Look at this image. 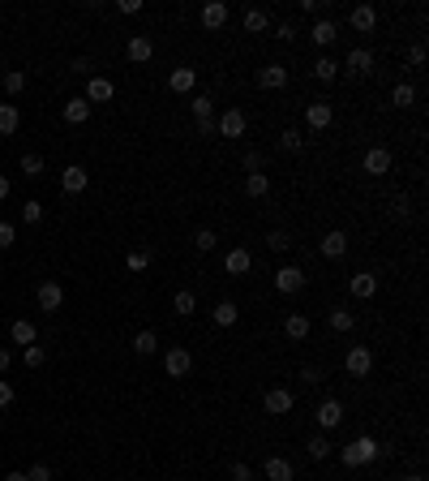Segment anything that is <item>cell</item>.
<instances>
[{"mask_svg":"<svg viewBox=\"0 0 429 481\" xmlns=\"http://www.w3.org/2000/svg\"><path fill=\"white\" fill-rule=\"evenodd\" d=\"M378 455H382V443H378V439H369V434H361V439H352L348 447H339V460H343L348 468H361V464H373Z\"/></svg>","mask_w":429,"mask_h":481,"instance_id":"obj_1","label":"cell"},{"mask_svg":"<svg viewBox=\"0 0 429 481\" xmlns=\"http://www.w3.org/2000/svg\"><path fill=\"white\" fill-rule=\"evenodd\" d=\"M343 370H348L352 378H369V370H373V348H369V344H357V348H348V357H343Z\"/></svg>","mask_w":429,"mask_h":481,"instance_id":"obj_2","label":"cell"},{"mask_svg":"<svg viewBox=\"0 0 429 481\" xmlns=\"http://www.w3.org/2000/svg\"><path fill=\"white\" fill-rule=\"evenodd\" d=\"M163 370H168V378H185L193 370V352L189 348H168L163 352Z\"/></svg>","mask_w":429,"mask_h":481,"instance_id":"obj_3","label":"cell"},{"mask_svg":"<svg viewBox=\"0 0 429 481\" xmlns=\"http://www.w3.org/2000/svg\"><path fill=\"white\" fill-rule=\"evenodd\" d=\"M292 404H296V395H292L288 387H270V391L262 395V409H266L270 417H284V413H292Z\"/></svg>","mask_w":429,"mask_h":481,"instance_id":"obj_4","label":"cell"},{"mask_svg":"<svg viewBox=\"0 0 429 481\" xmlns=\"http://www.w3.org/2000/svg\"><path fill=\"white\" fill-rule=\"evenodd\" d=\"M245 125H249L245 112H241V108H228L223 116H215V134H219V138H241Z\"/></svg>","mask_w":429,"mask_h":481,"instance_id":"obj_5","label":"cell"},{"mask_svg":"<svg viewBox=\"0 0 429 481\" xmlns=\"http://www.w3.org/2000/svg\"><path fill=\"white\" fill-rule=\"evenodd\" d=\"M343 417H348V409L331 395V400H322L318 404V429H339L343 425Z\"/></svg>","mask_w":429,"mask_h":481,"instance_id":"obj_6","label":"cell"},{"mask_svg":"<svg viewBox=\"0 0 429 481\" xmlns=\"http://www.w3.org/2000/svg\"><path fill=\"white\" fill-rule=\"evenodd\" d=\"M309 284V275L305 271H300V267H280V271H275V288H280V292H300V288H305Z\"/></svg>","mask_w":429,"mask_h":481,"instance_id":"obj_7","label":"cell"},{"mask_svg":"<svg viewBox=\"0 0 429 481\" xmlns=\"http://www.w3.org/2000/svg\"><path fill=\"white\" fill-rule=\"evenodd\" d=\"M35 297H39V310H47V314H60V306H65V288L56 280H43Z\"/></svg>","mask_w":429,"mask_h":481,"instance_id":"obj_8","label":"cell"},{"mask_svg":"<svg viewBox=\"0 0 429 481\" xmlns=\"http://www.w3.org/2000/svg\"><path fill=\"white\" fill-rule=\"evenodd\" d=\"M348 292L357 297V301H373V297H378V275H373V271H357V275L348 280Z\"/></svg>","mask_w":429,"mask_h":481,"instance_id":"obj_9","label":"cell"},{"mask_svg":"<svg viewBox=\"0 0 429 481\" xmlns=\"http://www.w3.org/2000/svg\"><path fill=\"white\" fill-rule=\"evenodd\" d=\"M318 254H322V258H331V262H339V258L348 254V232H339V228H331V232L322 237Z\"/></svg>","mask_w":429,"mask_h":481,"instance_id":"obj_10","label":"cell"},{"mask_svg":"<svg viewBox=\"0 0 429 481\" xmlns=\"http://www.w3.org/2000/svg\"><path fill=\"white\" fill-rule=\"evenodd\" d=\"M361 168H365L369 176H387V172H391V150H387V146H369L365 159H361Z\"/></svg>","mask_w":429,"mask_h":481,"instance_id":"obj_11","label":"cell"},{"mask_svg":"<svg viewBox=\"0 0 429 481\" xmlns=\"http://www.w3.org/2000/svg\"><path fill=\"white\" fill-rule=\"evenodd\" d=\"M86 185H90V176H86L82 164H69V168L60 172V189H65V194H82Z\"/></svg>","mask_w":429,"mask_h":481,"instance_id":"obj_12","label":"cell"},{"mask_svg":"<svg viewBox=\"0 0 429 481\" xmlns=\"http://www.w3.org/2000/svg\"><path fill=\"white\" fill-rule=\"evenodd\" d=\"M228 5H223V0H211V5H202V26L207 31H219V26H228Z\"/></svg>","mask_w":429,"mask_h":481,"instance_id":"obj_13","label":"cell"},{"mask_svg":"<svg viewBox=\"0 0 429 481\" xmlns=\"http://www.w3.org/2000/svg\"><path fill=\"white\" fill-rule=\"evenodd\" d=\"M258 86H262V90H284V86H288V69H284V65L258 69Z\"/></svg>","mask_w":429,"mask_h":481,"instance_id":"obj_14","label":"cell"},{"mask_svg":"<svg viewBox=\"0 0 429 481\" xmlns=\"http://www.w3.org/2000/svg\"><path fill=\"white\" fill-rule=\"evenodd\" d=\"M124 56H129L133 65H146L150 56H155V43H150L146 35H129V47H124Z\"/></svg>","mask_w":429,"mask_h":481,"instance_id":"obj_15","label":"cell"},{"mask_svg":"<svg viewBox=\"0 0 429 481\" xmlns=\"http://www.w3.org/2000/svg\"><path fill=\"white\" fill-rule=\"evenodd\" d=\"M348 22H352V31H361V35H369L373 26H378V9L373 5H357L348 13Z\"/></svg>","mask_w":429,"mask_h":481,"instance_id":"obj_16","label":"cell"},{"mask_svg":"<svg viewBox=\"0 0 429 481\" xmlns=\"http://www.w3.org/2000/svg\"><path fill=\"white\" fill-rule=\"evenodd\" d=\"M168 86H172L176 95H189V90L197 86V69H185V65L172 69V73H168Z\"/></svg>","mask_w":429,"mask_h":481,"instance_id":"obj_17","label":"cell"},{"mask_svg":"<svg viewBox=\"0 0 429 481\" xmlns=\"http://www.w3.org/2000/svg\"><path fill=\"white\" fill-rule=\"evenodd\" d=\"M249 267H254V254H249V249H228V254H223V271L228 275H245Z\"/></svg>","mask_w":429,"mask_h":481,"instance_id":"obj_18","label":"cell"},{"mask_svg":"<svg viewBox=\"0 0 429 481\" xmlns=\"http://www.w3.org/2000/svg\"><path fill=\"white\" fill-rule=\"evenodd\" d=\"M112 95H116V86H112L108 78H90V82H86V95H82V99H86V104H108Z\"/></svg>","mask_w":429,"mask_h":481,"instance_id":"obj_19","label":"cell"},{"mask_svg":"<svg viewBox=\"0 0 429 481\" xmlns=\"http://www.w3.org/2000/svg\"><path fill=\"white\" fill-rule=\"evenodd\" d=\"M331 120H335V108H331V104H309V108H305V125H309V129H326Z\"/></svg>","mask_w":429,"mask_h":481,"instance_id":"obj_20","label":"cell"},{"mask_svg":"<svg viewBox=\"0 0 429 481\" xmlns=\"http://www.w3.org/2000/svg\"><path fill=\"white\" fill-rule=\"evenodd\" d=\"M335 35H339V26H335L331 17H318V22H314V31H309V39H314L318 47H331V43H335Z\"/></svg>","mask_w":429,"mask_h":481,"instance_id":"obj_21","label":"cell"},{"mask_svg":"<svg viewBox=\"0 0 429 481\" xmlns=\"http://www.w3.org/2000/svg\"><path fill=\"white\" fill-rule=\"evenodd\" d=\"M9 336H13V344L26 348V344H35V340H39V326H35L31 318H17V322L9 326Z\"/></svg>","mask_w":429,"mask_h":481,"instance_id":"obj_22","label":"cell"},{"mask_svg":"<svg viewBox=\"0 0 429 481\" xmlns=\"http://www.w3.org/2000/svg\"><path fill=\"white\" fill-rule=\"evenodd\" d=\"M309 326H314V322H309L305 314H288V318H284V336H288V340H309Z\"/></svg>","mask_w":429,"mask_h":481,"instance_id":"obj_23","label":"cell"},{"mask_svg":"<svg viewBox=\"0 0 429 481\" xmlns=\"http://www.w3.org/2000/svg\"><path fill=\"white\" fill-rule=\"evenodd\" d=\"M60 112H65L69 125H86V120H90V104H86V99H65Z\"/></svg>","mask_w":429,"mask_h":481,"instance_id":"obj_24","label":"cell"},{"mask_svg":"<svg viewBox=\"0 0 429 481\" xmlns=\"http://www.w3.org/2000/svg\"><path fill=\"white\" fill-rule=\"evenodd\" d=\"M343 65H348L352 73H373V52H369V47H352Z\"/></svg>","mask_w":429,"mask_h":481,"instance_id":"obj_25","label":"cell"},{"mask_svg":"<svg viewBox=\"0 0 429 481\" xmlns=\"http://www.w3.org/2000/svg\"><path fill=\"white\" fill-rule=\"evenodd\" d=\"M133 352H138V357H155V352H159V336L150 331V326H146V331H138V336H133Z\"/></svg>","mask_w":429,"mask_h":481,"instance_id":"obj_26","label":"cell"},{"mask_svg":"<svg viewBox=\"0 0 429 481\" xmlns=\"http://www.w3.org/2000/svg\"><path fill=\"white\" fill-rule=\"evenodd\" d=\"M189 108H193V120H197V125H215V99L197 95V99H193Z\"/></svg>","mask_w":429,"mask_h":481,"instance_id":"obj_27","label":"cell"},{"mask_svg":"<svg viewBox=\"0 0 429 481\" xmlns=\"http://www.w3.org/2000/svg\"><path fill=\"white\" fill-rule=\"evenodd\" d=\"M245 194H249V198H266V194H270V176H266V172H249V176H245Z\"/></svg>","mask_w":429,"mask_h":481,"instance_id":"obj_28","label":"cell"},{"mask_svg":"<svg viewBox=\"0 0 429 481\" xmlns=\"http://www.w3.org/2000/svg\"><path fill=\"white\" fill-rule=\"evenodd\" d=\"M305 451H309V460H331V439H326V429H322V434H314L309 443H305Z\"/></svg>","mask_w":429,"mask_h":481,"instance_id":"obj_29","label":"cell"},{"mask_svg":"<svg viewBox=\"0 0 429 481\" xmlns=\"http://www.w3.org/2000/svg\"><path fill=\"white\" fill-rule=\"evenodd\" d=\"M211 318H215V326H236V318H241V310L232 306V301H219V306L211 310Z\"/></svg>","mask_w":429,"mask_h":481,"instance_id":"obj_30","label":"cell"},{"mask_svg":"<svg viewBox=\"0 0 429 481\" xmlns=\"http://www.w3.org/2000/svg\"><path fill=\"white\" fill-rule=\"evenodd\" d=\"M266 481H292V464L284 455H270L266 460Z\"/></svg>","mask_w":429,"mask_h":481,"instance_id":"obj_31","label":"cell"},{"mask_svg":"<svg viewBox=\"0 0 429 481\" xmlns=\"http://www.w3.org/2000/svg\"><path fill=\"white\" fill-rule=\"evenodd\" d=\"M335 73H339V61H335V56H318V61H314V78H318V82H335Z\"/></svg>","mask_w":429,"mask_h":481,"instance_id":"obj_32","label":"cell"},{"mask_svg":"<svg viewBox=\"0 0 429 481\" xmlns=\"http://www.w3.org/2000/svg\"><path fill=\"white\" fill-rule=\"evenodd\" d=\"M172 310H176V314H181V318H189V314H197V297H193L189 288H181V292H176V297H172Z\"/></svg>","mask_w":429,"mask_h":481,"instance_id":"obj_33","label":"cell"},{"mask_svg":"<svg viewBox=\"0 0 429 481\" xmlns=\"http://www.w3.org/2000/svg\"><path fill=\"white\" fill-rule=\"evenodd\" d=\"M17 125H22L17 104H0V134H17Z\"/></svg>","mask_w":429,"mask_h":481,"instance_id":"obj_34","label":"cell"},{"mask_svg":"<svg viewBox=\"0 0 429 481\" xmlns=\"http://www.w3.org/2000/svg\"><path fill=\"white\" fill-rule=\"evenodd\" d=\"M326 322H331V331H352V326H357V314H352V310H331V314H326Z\"/></svg>","mask_w":429,"mask_h":481,"instance_id":"obj_35","label":"cell"},{"mask_svg":"<svg viewBox=\"0 0 429 481\" xmlns=\"http://www.w3.org/2000/svg\"><path fill=\"white\" fill-rule=\"evenodd\" d=\"M391 104H395V108H412V104H416V86H412V82H399V86L391 90Z\"/></svg>","mask_w":429,"mask_h":481,"instance_id":"obj_36","label":"cell"},{"mask_svg":"<svg viewBox=\"0 0 429 481\" xmlns=\"http://www.w3.org/2000/svg\"><path fill=\"white\" fill-rule=\"evenodd\" d=\"M124 267H129L133 275H142L150 267V249H129V254H124Z\"/></svg>","mask_w":429,"mask_h":481,"instance_id":"obj_37","label":"cell"},{"mask_svg":"<svg viewBox=\"0 0 429 481\" xmlns=\"http://www.w3.org/2000/svg\"><path fill=\"white\" fill-rule=\"evenodd\" d=\"M245 31L249 35H262L266 31V9H245Z\"/></svg>","mask_w":429,"mask_h":481,"instance_id":"obj_38","label":"cell"},{"mask_svg":"<svg viewBox=\"0 0 429 481\" xmlns=\"http://www.w3.org/2000/svg\"><path fill=\"white\" fill-rule=\"evenodd\" d=\"M280 150H288V155L305 150V138H300V129H284V134H280Z\"/></svg>","mask_w":429,"mask_h":481,"instance_id":"obj_39","label":"cell"},{"mask_svg":"<svg viewBox=\"0 0 429 481\" xmlns=\"http://www.w3.org/2000/svg\"><path fill=\"white\" fill-rule=\"evenodd\" d=\"M22 172H26L31 181H35V176H43V155H39V150H26V155H22Z\"/></svg>","mask_w":429,"mask_h":481,"instance_id":"obj_40","label":"cell"},{"mask_svg":"<svg viewBox=\"0 0 429 481\" xmlns=\"http://www.w3.org/2000/svg\"><path fill=\"white\" fill-rule=\"evenodd\" d=\"M193 245H197V254H211V249L219 245V237L211 232V228H197V237H193Z\"/></svg>","mask_w":429,"mask_h":481,"instance_id":"obj_41","label":"cell"},{"mask_svg":"<svg viewBox=\"0 0 429 481\" xmlns=\"http://www.w3.org/2000/svg\"><path fill=\"white\" fill-rule=\"evenodd\" d=\"M5 90H9V95H22V90H26V73L9 69V73H5Z\"/></svg>","mask_w":429,"mask_h":481,"instance_id":"obj_42","label":"cell"},{"mask_svg":"<svg viewBox=\"0 0 429 481\" xmlns=\"http://www.w3.org/2000/svg\"><path fill=\"white\" fill-rule=\"evenodd\" d=\"M22 361H26V365H31V370H39V365H43V361H47V352H43V348H39V344H26V348H22Z\"/></svg>","mask_w":429,"mask_h":481,"instance_id":"obj_43","label":"cell"},{"mask_svg":"<svg viewBox=\"0 0 429 481\" xmlns=\"http://www.w3.org/2000/svg\"><path fill=\"white\" fill-rule=\"evenodd\" d=\"M266 245L275 249V254H288V249H292V241H288V232H280V228H275V232H266Z\"/></svg>","mask_w":429,"mask_h":481,"instance_id":"obj_44","label":"cell"},{"mask_svg":"<svg viewBox=\"0 0 429 481\" xmlns=\"http://www.w3.org/2000/svg\"><path fill=\"white\" fill-rule=\"evenodd\" d=\"M22 219H26V223H39V219H43V202H39V198H26V207H22Z\"/></svg>","mask_w":429,"mask_h":481,"instance_id":"obj_45","label":"cell"},{"mask_svg":"<svg viewBox=\"0 0 429 481\" xmlns=\"http://www.w3.org/2000/svg\"><path fill=\"white\" fill-rule=\"evenodd\" d=\"M228 473H232V481H254V468H249L245 460H232V464H228Z\"/></svg>","mask_w":429,"mask_h":481,"instance_id":"obj_46","label":"cell"},{"mask_svg":"<svg viewBox=\"0 0 429 481\" xmlns=\"http://www.w3.org/2000/svg\"><path fill=\"white\" fill-rule=\"evenodd\" d=\"M26 481H52V468H47V464H31V468H26Z\"/></svg>","mask_w":429,"mask_h":481,"instance_id":"obj_47","label":"cell"},{"mask_svg":"<svg viewBox=\"0 0 429 481\" xmlns=\"http://www.w3.org/2000/svg\"><path fill=\"white\" fill-rule=\"evenodd\" d=\"M13 241H17V228L13 223H0V249H9Z\"/></svg>","mask_w":429,"mask_h":481,"instance_id":"obj_48","label":"cell"},{"mask_svg":"<svg viewBox=\"0 0 429 481\" xmlns=\"http://www.w3.org/2000/svg\"><path fill=\"white\" fill-rule=\"evenodd\" d=\"M391 215H395V219H408V215H412V207H408V198H403V194L395 198V207H391Z\"/></svg>","mask_w":429,"mask_h":481,"instance_id":"obj_49","label":"cell"},{"mask_svg":"<svg viewBox=\"0 0 429 481\" xmlns=\"http://www.w3.org/2000/svg\"><path fill=\"white\" fill-rule=\"evenodd\" d=\"M116 13H124V17H129V13H142V0H116Z\"/></svg>","mask_w":429,"mask_h":481,"instance_id":"obj_50","label":"cell"},{"mask_svg":"<svg viewBox=\"0 0 429 481\" xmlns=\"http://www.w3.org/2000/svg\"><path fill=\"white\" fill-rule=\"evenodd\" d=\"M245 172H262V155H258V150H245Z\"/></svg>","mask_w":429,"mask_h":481,"instance_id":"obj_51","label":"cell"},{"mask_svg":"<svg viewBox=\"0 0 429 481\" xmlns=\"http://www.w3.org/2000/svg\"><path fill=\"white\" fill-rule=\"evenodd\" d=\"M275 39H296V26H292V22H280V26H275Z\"/></svg>","mask_w":429,"mask_h":481,"instance_id":"obj_52","label":"cell"},{"mask_svg":"<svg viewBox=\"0 0 429 481\" xmlns=\"http://www.w3.org/2000/svg\"><path fill=\"white\" fill-rule=\"evenodd\" d=\"M9 404H13V383L0 378V409H9Z\"/></svg>","mask_w":429,"mask_h":481,"instance_id":"obj_53","label":"cell"},{"mask_svg":"<svg viewBox=\"0 0 429 481\" xmlns=\"http://www.w3.org/2000/svg\"><path fill=\"white\" fill-rule=\"evenodd\" d=\"M408 61H412V65H425V43H412V47H408Z\"/></svg>","mask_w":429,"mask_h":481,"instance_id":"obj_54","label":"cell"},{"mask_svg":"<svg viewBox=\"0 0 429 481\" xmlns=\"http://www.w3.org/2000/svg\"><path fill=\"white\" fill-rule=\"evenodd\" d=\"M300 378H305V383H322V370H318V365H305V370H300Z\"/></svg>","mask_w":429,"mask_h":481,"instance_id":"obj_55","label":"cell"},{"mask_svg":"<svg viewBox=\"0 0 429 481\" xmlns=\"http://www.w3.org/2000/svg\"><path fill=\"white\" fill-rule=\"evenodd\" d=\"M9 365H13V352H9V348H0V374H5Z\"/></svg>","mask_w":429,"mask_h":481,"instance_id":"obj_56","label":"cell"},{"mask_svg":"<svg viewBox=\"0 0 429 481\" xmlns=\"http://www.w3.org/2000/svg\"><path fill=\"white\" fill-rule=\"evenodd\" d=\"M9 189H13V185H9V176H0V202L9 198Z\"/></svg>","mask_w":429,"mask_h":481,"instance_id":"obj_57","label":"cell"},{"mask_svg":"<svg viewBox=\"0 0 429 481\" xmlns=\"http://www.w3.org/2000/svg\"><path fill=\"white\" fill-rule=\"evenodd\" d=\"M5 481H26V473H22V468H13V473H9Z\"/></svg>","mask_w":429,"mask_h":481,"instance_id":"obj_58","label":"cell"},{"mask_svg":"<svg viewBox=\"0 0 429 481\" xmlns=\"http://www.w3.org/2000/svg\"><path fill=\"white\" fill-rule=\"evenodd\" d=\"M403 481H425V477H421V473H412V477H403Z\"/></svg>","mask_w":429,"mask_h":481,"instance_id":"obj_59","label":"cell"}]
</instances>
